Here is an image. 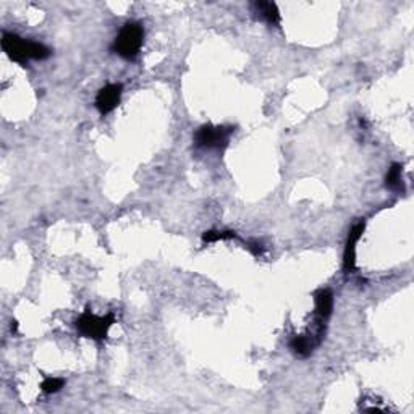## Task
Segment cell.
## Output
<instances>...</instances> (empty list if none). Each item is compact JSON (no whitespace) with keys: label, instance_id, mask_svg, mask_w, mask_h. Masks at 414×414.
Returning a JSON list of instances; mask_svg holds the SVG:
<instances>
[{"label":"cell","instance_id":"cell-9","mask_svg":"<svg viewBox=\"0 0 414 414\" xmlns=\"http://www.w3.org/2000/svg\"><path fill=\"white\" fill-rule=\"evenodd\" d=\"M318 345L319 343L316 341L313 335H298V337H293L290 341L291 351H293L296 356H301V357L309 356Z\"/></svg>","mask_w":414,"mask_h":414},{"label":"cell","instance_id":"cell-6","mask_svg":"<svg viewBox=\"0 0 414 414\" xmlns=\"http://www.w3.org/2000/svg\"><path fill=\"white\" fill-rule=\"evenodd\" d=\"M121 94H124V86L120 83H112L102 88L96 96V107L101 112V115L110 114L117 105L120 104Z\"/></svg>","mask_w":414,"mask_h":414},{"label":"cell","instance_id":"cell-3","mask_svg":"<svg viewBox=\"0 0 414 414\" xmlns=\"http://www.w3.org/2000/svg\"><path fill=\"white\" fill-rule=\"evenodd\" d=\"M114 314H107L104 318H101V316H96L91 311H86L76 319L75 325L76 330L83 337H88V339L93 340H104L107 334H109V329L114 325Z\"/></svg>","mask_w":414,"mask_h":414},{"label":"cell","instance_id":"cell-1","mask_svg":"<svg viewBox=\"0 0 414 414\" xmlns=\"http://www.w3.org/2000/svg\"><path fill=\"white\" fill-rule=\"evenodd\" d=\"M2 49L13 62L27 65L28 60H44L50 55V49L44 44L20 38L13 33L2 34Z\"/></svg>","mask_w":414,"mask_h":414},{"label":"cell","instance_id":"cell-11","mask_svg":"<svg viewBox=\"0 0 414 414\" xmlns=\"http://www.w3.org/2000/svg\"><path fill=\"white\" fill-rule=\"evenodd\" d=\"M238 238V235L235 232H230V230H209V232L202 233V242L204 243H216V242H225V239H235Z\"/></svg>","mask_w":414,"mask_h":414},{"label":"cell","instance_id":"cell-8","mask_svg":"<svg viewBox=\"0 0 414 414\" xmlns=\"http://www.w3.org/2000/svg\"><path fill=\"white\" fill-rule=\"evenodd\" d=\"M253 12L258 15L263 22L270 24V27H280L282 18H280L279 7L274 2H263V0H260V2H254Z\"/></svg>","mask_w":414,"mask_h":414},{"label":"cell","instance_id":"cell-12","mask_svg":"<svg viewBox=\"0 0 414 414\" xmlns=\"http://www.w3.org/2000/svg\"><path fill=\"white\" fill-rule=\"evenodd\" d=\"M64 385H65L64 379H55V377H45V379L43 380V383H40V388H43L44 393L50 395V393H57L60 388H64Z\"/></svg>","mask_w":414,"mask_h":414},{"label":"cell","instance_id":"cell-13","mask_svg":"<svg viewBox=\"0 0 414 414\" xmlns=\"http://www.w3.org/2000/svg\"><path fill=\"white\" fill-rule=\"evenodd\" d=\"M246 249L249 253H251L253 256H256V258H259V256H263L265 248L260 244L259 242H246Z\"/></svg>","mask_w":414,"mask_h":414},{"label":"cell","instance_id":"cell-10","mask_svg":"<svg viewBox=\"0 0 414 414\" xmlns=\"http://www.w3.org/2000/svg\"><path fill=\"white\" fill-rule=\"evenodd\" d=\"M401 172H403L401 163H392L390 168H388V172H387V177H385V185L388 190H392L395 193L405 191V188H403Z\"/></svg>","mask_w":414,"mask_h":414},{"label":"cell","instance_id":"cell-7","mask_svg":"<svg viewBox=\"0 0 414 414\" xmlns=\"http://www.w3.org/2000/svg\"><path fill=\"white\" fill-rule=\"evenodd\" d=\"M366 223L364 222H357L353 225V228L350 230L348 239H346V246L343 251V269L345 272H353L356 267V244L360 242L362 233H364Z\"/></svg>","mask_w":414,"mask_h":414},{"label":"cell","instance_id":"cell-5","mask_svg":"<svg viewBox=\"0 0 414 414\" xmlns=\"http://www.w3.org/2000/svg\"><path fill=\"white\" fill-rule=\"evenodd\" d=\"M316 301V318H318V329L316 335L318 339H324L325 322L330 319L332 311H334V293L329 288H322L314 295Z\"/></svg>","mask_w":414,"mask_h":414},{"label":"cell","instance_id":"cell-2","mask_svg":"<svg viewBox=\"0 0 414 414\" xmlns=\"http://www.w3.org/2000/svg\"><path fill=\"white\" fill-rule=\"evenodd\" d=\"M142 40H145V29L140 23L130 22L120 29L119 36L114 40V45H112V50L117 55H120L121 59L133 60L140 54Z\"/></svg>","mask_w":414,"mask_h":414},{"label":"cell","instance_id":"cell-4","mask_svg":"<svg viewBox=\"0 0 414 414\" xmlns=\"http://www.w3.org/2000/svg\"><path fill=\"white\" fill-rule=\"evenodd\" d=\"M232 133V126L204 125L194 133V145L201 149H222L228 145Z\"/></svg>","mask_w":414,"mask_h":414}]
</instances>
